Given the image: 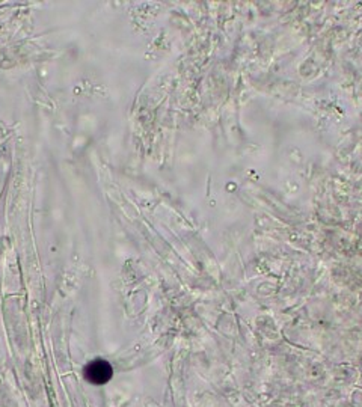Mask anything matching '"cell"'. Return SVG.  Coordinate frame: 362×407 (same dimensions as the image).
I'll return each instance as SVG.
<instances>
[{
    "instance_id": "cell-1",
    "label": "cell",
    "mask_w": 362,
    "mask_h": 407,
    "mask_svg": "<svg viewBox=\"0 0 362 407\" xmlns=\"http://www.w3.org/2000/svg\"><path fill=\"white\" fill-rule=\"evenodd\" d=\"M112 365L104 359H94L83 368V376L91 385H106L112 379Z\"/></svg>"
}]
</instances>
